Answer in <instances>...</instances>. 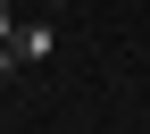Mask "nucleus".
Returning <instances> with one entry per match:
<instances>
[{
  "label": "nucleus",
  "instance_id": "1",
  "mask_svg": "<svg viewBox=\"0 0 150 134\" xmlns=\"http://www.w3.org/2000/svg\"><path fill=\"white\" fill-rule=\"evenodd\" d=\"M50 50H59V34H50V25H17V67H42Z\"/></svg>",
  "mask_w": 150,
  "mask_h": 134
},
{
  "label": "nucleus",
  "instance_id": "2",
  "mask_svg": "<svg viewBox=\"0 0 150 134\" xmlns=\"http://www.w3.org/2000/svg\"><path fill=\"white\" fill-rule=\"evenodd\" d=\"M0 75H17V9L0 0Z\"/></svg>",
  "mask_w": 150,
  "mask_h": 134
},
{
  "label": "nucleus",
  "instance_id": "3",
  "mask_svg": "<svg viewBox=\"0 0 150 134\" xmlns=\"http://www.w3.org/2000/svg\"><path fill=\"white\" fill-rule=\"evenodd\" d=\"M50 9H67V0H50Z\"/></svg>",
  "mask_w": 150,
  "mask_h": 134
}]
</instances>
